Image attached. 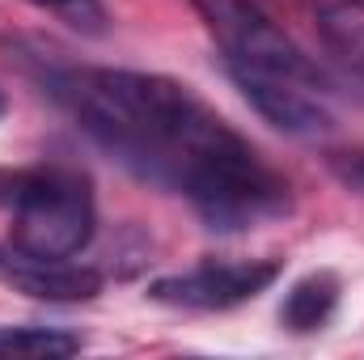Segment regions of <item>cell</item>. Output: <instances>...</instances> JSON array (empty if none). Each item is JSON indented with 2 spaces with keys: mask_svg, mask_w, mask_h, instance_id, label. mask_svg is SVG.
I'll return each instance as SVG.
<instances>
[{
  "mask_svg": "<svg viewBox=\"0 0 364 360\" xmlns=\"http://www.w3.org/2000/svg\"><path fill=\"white\" fill-rule=\"evenodd\" d=\"M21 68L114 162L186 195L212 229H250L292 208L288 182L191 90L161 73L85 68L34 43Z\"/></svg>",
  "mask_w": 364,
  "mask_h": 360,
  "instance_id": "6da1fadb",
  "label": "cell"
},
{
  "mask_svg": "<svg viewBox=\"0 0 364 360\" xmlns=\"http://www.w3.org/2000/svg\"><path fill=\"white\" fill-rule=\"evenodd\" d=\"M4 106H9V102H4V93H0V115H4Z\"/></svg>",
  "mask_w": 364,
  "mask_h": 360,
  "instance_id": "7c38bea8",
  "label": "cell"
},
{
  "mask_svg": "<svg viewBox=\"0 0 364 360\" xmlns=\"http://www.w3.org/2000/svg\"><path fill=\"white\" fill-rule=\"evenodd\" d=\"M212 30L216 47L225 51V68H250V73H272L288 81H318V68L309 55L275 26L272 13H263L255 0H191Z\"/></svg>",
  "mask_w": 364,
  "mask_h": 360,
  "instance_id": "3957f363",
  "label": "cell"
},
{
  "mask_svg": "<svg viewBox=\"0 0 364 360\" xmlns=\"http://www.w3.org/2000/svg\"><path fill=\"white\" fill-rule=\"evenodd\" d=\"M51 17H60L64 26L81 30V34H106V4L102 0H26Z\"/></svg>",
  "mask_w": 364,
  "mask_h": 360,
  "instance_id": "30bf717a",
  "label": "cell"
},
{
  "mask_svg": "<svg viewBox=\"0 0 364 360\" xmlns=\"http://www.w3.org/2000/svg\"><path fill=\"white\" fill-rule=\"evenodd\" d=\"M339 292H343V284H339L335 271H309V275H301V280L288 288L284 305H279L284 331H292V335H314V331H322V327L331 322L335 305H339Z\"/></svg>",
  "mask_w": 364,
  "mask_h": 360,
  "instance_id": "52a82bcc",
  "label": "cell"
},
{
  "mask_svg": "<svg viewBox=\"0 0 364 360\" xmlns=\"http://www.w3.org/2000/svg\"><path fill=\"white\" fill-rule=\"evenodd\" d=\"M0 280L21 288L26 297L55 301V305L90 301V297L102 292V271L81 268L73 259H34V255H21L13 246L0 250Z\"/></svg>",
  "mask_w": 364,
  "mask_h": 360,
  "instance_id": "8992f818",
  "label": "cell"
},
{
  "mask_svg": "<svg viewBox=\"0 0 364 360\" xmlns=\"http://www.w3.org/2000/svg\"><path fill=\"white\" fill-rule=\"evenodd\" d=\"M0 212H9V246L34 259H77L93 242V191L73 166L0 170Z\"/></svg>",
  "mask_w": 364,
  "mask_h": 360,
  "instance_id": "7a4b0ae2",
  "label": "cell"
},
{
  "mask_svg": "<svg viewBox=\"0 0 364 360\" xmlns=\"http://www.w3.org/2000/svg\"><path fill=\"white\" fill-rule=\"evenodd\" d=\"M318 26L326 34V43L352 60L356 68H364V0H339V4H322Z\"/></svg>",
  "mask_w": 364,
  "mask_h": 360,
  "instance_id": "9c48e42d",
  "label": "cell"
},
{
  "mask_svg": "<svg viewBox=\"0 0 364 360\" xmlns=\"http://www.w3.org/2000/svg\"><path fill=\"white\" fill-rule=\"evenodd\" d=\"M360 73H364V68H360Z\"/></svg>",
  "mask_w": 364,
  "mask_h": 360,
  "instance_id": "4fadbf2b",
  "label": "cell"
},
{
  "mask_svg": "<svg viewBox=\"0 0 364 360\" xmlns=\"http://www.w3.org/2000/svg\"><path fill=\"white\" fill-rule=\"evenodd\" d=\"M229 77L237 81V90L246 93V102L288 136H322L335 119L331 110L309 93L305 81H288L272 73H250V68H229Z\"/></svg>",
  "mask_w": 364,
  "mask_h": 360,
  "instance_id": "5b68a950",
  "label": "cell"
},
{
  "mask_svg": "<svg viewBox=\"0 0 364 360\" xmlns=\"http://www.w3.org/2000/svg\"><path fill=\"white\" fill-rule=\"evenodd\" d=\"M81 335L64 331V327H0V356H73L81 352Z\"/></svg>",
  "mask_w": 364,
  "mask_h": 360,
  "instance_id": "ba28073f",
  "label": "cell"
},
{
  "mask_svg": "<svg viewBox=\"0 0 364 360\" xmlns=\"http://www.w3.org/2000/svg\"><path fill=\"white\" fill-rule=\"evenodd\" d=\"M279 280V263L275 259H246V263H195L186 271L161 275L149 284V297L174 309H233L255 301L259 292H267Z\"/></svg>",
  "mask_w": 364,
  "mask_h": 360,
  "instance_id": "277c9868",
  "label": "cell"
},
{
  "mask_svg": "<svg viewBox=\"0 0 364 360\" xmlns=\"http://www.w3.org/2000/svg\"><path fill=\"white\" fill-rule=\"evenodd\" d=\"M326 166H331V174L343 182L348 191L364 195V149H339V153L326 157Z\"/></svg>",
  "mask_w": 364,
  "mask_h": 360,
  "instance_id": "8fae6325",
  "label": "cell"
}]
</instances>
